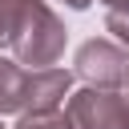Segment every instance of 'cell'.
<instances>
[{
	"instance_id": "cell-1",
	"label": "cell",
	"mask_w": 129,
	"mask_h": 129,
	"mask_svg": "<svg viewBox=\"0 0 129 129\" xmlns=\"http://www.w3.org/2000/svg\"><path fill=\"white\" fill-rule=\"evenodd\" d=\"M73 85L64 69H28L20 60H0V113H52Z\"/></svg>"
},
{
	"instance_id": "cell-2",
	"label": "cell",
	"mask_w": 129,
	"mask_h": 129,
	"mask_svg": "<svg viewBox=\"0 0 129 129\" xmlns=\"http://www.w3.org/2000/svg\"><path fill=\"white\" fill-rule=\"evenodd\" d=\"M8 48L28 69H52L64 52V24L52 16V8L44 0H28L20 20H16V32H12Z\"/></svg>"
},
{
	"instance_id": "cell-3",
	"label": "cell",
	"mask_w": 129,
	"mask_h": 129,
	"mask_svg": "<svg viewBox=\"0 0 129 129\" xmlns=\"http://www.w3.org/2000/svg\"><path fill=\"white\" fill-rule=\"evenodd\" d=\"M64 121L69 129H129V109H125V97H117L113 89L89 85L69 97Z\"/></svg>"
},
{
	"instance_id": "cell-4",
	"label": "cell",
	"mask_w": 129,
	"mask_h": 129,
	"mask_svg": "<svg viewBox=\"0 0 129 129\" xmlns=\"http://www.w3.org/2000/svg\"><path fill=\"white\" fill-rule=\"evenodd\" d=\"M125 73H129L125 48H117L109 40H85L77 48V77L89 81L93 89H117V85H125Z\"/></svg>"
},
{
	"instance_id": "cell-5",
	"label": "cell",
	"mask_w": 129,
	"mask_h": 129,
	"mask_svg": "<svg viewBox=\"0 0 129 129\" xmlns=\"http://www.w3.org/2000/svg\"><path fill=\"white\" fill-rule=\"evenodd\" d=\"M24 4H28V0H0V44H8V40H12V32H16V20H20Z\"/></svg>"
},
{
	"instance_id": "cell-6",
	"label": "cell",
	"mask_w": 129,
	"mask_h": 129,
	"mask_svg": "<svg viewBox=\"0 0 129 129\" xmlns=\"http://www.w3.org/2000/svg\"><path fill=\"white\" fill-rule=\"evenodd\" d=\"M16 129H69V121H64V113H24L20 117V125Z\"/></svg>"
},
{
	"instance_id": "cell-7",
	"label": "cell",
	"mask_w": 129,
	"mask_h": 129,
	"mask_svg": "<svg viewBox=\"0 0 129 129\" xmlns=\"http://www.w3.org/2000/svg\"><path fill=\"white\" fill-rule=\"evenodd\" d=\"M105 24H109V32H113L121 44H129V8H125V12H109Z\"/></svg>"
},
{
	"instance_id": "cell-8",
	"label": "cell",
	"mask_w": 129,
	"mask_h": 129,
	"mask_svg": "<svg viewBox=\"0 0 129 129\" xmlns=\"http://www.w3.org/2000/svg\"><path fill=\"white\" fill-rule=\"evenodd\" d=\"M105 4H109V12H125L129 8V0H105Z\"/></svg>"
},
{
	"instance_id": "cell-9",
	"label": "cell",
	"mask_w": 129,
	"mask_h": 129,
	"mask_svg": "<svg viewBox=\"0 0 129 129\" xmlns=\"http://www.w3.org/2000/svg\"><path fill=\"white\" fill-rule=\"evenodd\" d=\"M125 109H129V73H125Z\"/></svg>"
},
{
	"instance_id": "cell-10",
	"label": "cell",
	"mask_w": 129,
	"mask_h": 129,
	"mask_svg": "<svg viewBox=\"0 0 129 129\" xmlns=\"http://www.w3.org/2000/svg\"><path fill=\"white\" fill-rule=\"evenodd\" d=\"M0 129H4V125H0Z\"/></svg>"
}]
</instances>
